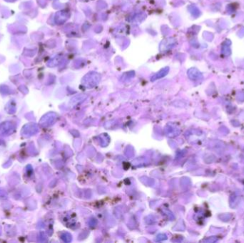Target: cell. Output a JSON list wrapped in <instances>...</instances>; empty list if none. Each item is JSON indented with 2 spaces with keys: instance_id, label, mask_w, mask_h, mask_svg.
I'll list each match as a JSON object with an SVG mask.
<instances>
[{
  "instance_id": "6da1fadb",
  "label": "cell",
  "mask_w": 244,
  "mask_h": 243,
  "mask_svg": "<svg viewBox=\"0 0 244 243\" xmlns=\"http://www.w3.org/2000/svg\"><path fill=\"white\" fill-rule=\"evenodd\" d=\"M101 76L97 72H90L83 78L81 83L86 88H93L100 82Z\"/></svg>"
},
{
  "instance_id": "7a4b0ae2",
  "label": "cell",
  "mask_w": 244,
  "mask_h": 243,
  "mask_svg": "<svg viewBox=\"0 0 244 243\" xmlns=\"http://www.w3.org/2000/svg\"><path fill=\"white\" fill-rule=\"evenodd\" d=\"M69 17V13L64 10V11L58 12L55 14L54 21L57 24H62L68 19Z\"/></svg>"
},
{
  "instance_id": "3957f363",
  "label": "cell",
  "mask_w": 244,
  "mask_h": 243,
  "mask_svg": "<svg viewBox=\"0 0 244 243\" xmlns=\"http://www.w3.org/2000/svg\"><path fill=\"white\" fill-rule=\"evenodd\" d=\"M187 74L190 79L193 81L201 80L203 78V75H202L201 73L196 68H190V69H189V71H188Z\"/></svg>"
},
{
  "instance_id": "277c9868",
  "label": "cell",
  "mask_w": 244,
  "mask_h": 243,
  "mask_svg": "<svg viewBox=\"0 0 244 243\" xmlns=\"http://www.w3.org/2000/svg\"><path fill=\"white\" fill-rule=\"evenodd\" d=\"M175 43H176V40L173 38L169 39L168 43V39L164 40L161 43V50H163V51L168 50V49H171V48L174 47V46L175 45Z\"/></svg>"
},
{
  "instance_id": "5b68a950",
  "label": "cell",
  "mask_w": 244,
  "mask_h": 243,
  "mask_svg": "<svg viewBox=\"0 0 244 243\" xmlns=\"http://www.w3.org/2000/svg\"><path fill=\"white\" fill-rule=\"evenodd\" d=\"M168 68L166 67L165 68H163V69L161 70L159 72H158L157 74H155V75L151 78V80L154 81L156 79H158V78L164 77V76H166V74H168Z\"/></svg>"
},
{
  "instance_id": "8992f818",
  "label": "cell",
  "mask_w": 244,
  "mask_h": 243,
  "mask_svg": "<svg viewBox=\"0 0 244 243\" xmlns=\"http://www.w3.org/2000/svg\"><path fill=\"white\" fill-rule=\"evenodd\" d=\"M230 43H229V44H228V42H227V41H226V42L224 43V44H223V46H222V49H221L222 54H224L225 56H226V57H228V56H230L231 54V48H230Z\"/></svg>"
},
{
  "instance_id": "52a82bcc",
  "label": "cell",
  "mask_w": 244,
  "mask_h": 243,
  "mask_svg": "<svg viewBox=\"0 0 244 243\" xmlns=\"http://www.w3.org/2000/svg\"><path fill=\"white\" fill-rule=\"evenodd\" d=\"M190 11H191V14H192V15L194 16L195 17H198V16L200 15L199 9H198L196 7H194V6H193V7H190Z\"/></svg>"
},
{
  "instance_id": "ba28073f",
  "label": "cell",
  "mask_w": 244,
  "mask_h": 243,
  "mask_svg": "<svg viewBox=\"0 0 244 243\" xmlns=\"http://www.w3.org/2000/svg\"><path fill=\"white\" fill-rule=\"evenodd\" d=\"M60 59H61V58H60V57L54 58V59H53V60H51V61L50 62V63H51V64H54V66H57V64L59 63ZM53 64H52V65H51V66H53Z\"/></svg>"
}]
</instances>
